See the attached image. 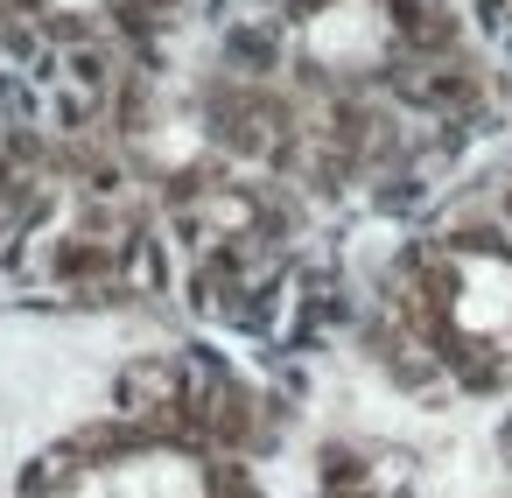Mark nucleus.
<instances>
[{"instance_id": "f257e3e1", "label": "nucleus", "mask_w": 512, "mask_h": 498, "mask_svg": "<svg viewBox=\"0 0 512 498\" xmlns=\"http://www.w3.org/2000/svg\"><path fill=\"white\" fill-rule=\"evenodd\" d=\"M449 316H456V330H470V337H505V330H512V260H498V253L463 260V267H456Z\"/></svg>"}, {"instance_id": "f03ea898", "label": "nucleus", "mask_w": 512, "mask_h": 498, "mask_svg": "<svg viewBox=\"0 0 512 498\" xmlns=\"http://www.w3.org/2000/svg\"><path fill=\"white\" fill-rule=\"evenodd\" d=\"M78 498H204V477L183 456H141V463H120V470L92 477Z\"/></svg>"}]
</instances>
